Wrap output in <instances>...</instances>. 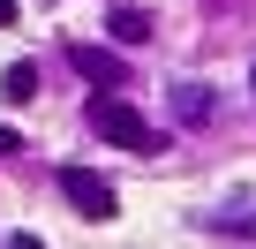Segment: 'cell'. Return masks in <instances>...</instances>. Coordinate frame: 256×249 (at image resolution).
Returning <instances> with one entry per match:
<instances>
[{
    "instance_id": "5b68a950",
    "label": "cell",
    "mask_w": 256,
    "mask_h": 249,
    "mask_svg": "<svg viewBox=\"0 0 256 249\" xmlns=\"http://www.w3.org/2000/svg\"><path fill=\"white\" fill-rule=\"evenodd\" d=\"M113 38H120V46H144V38H151V16H144V8H113Z\"/></svg>"
},
{
    "instance_id": "8992f818",
    "label": "cell",
    "mask_w": 256,
    "mask_h": 249,
    "mask_svg": "<svg viewBox=\"0 0 256 249\" xmlns=\"http://www.w3.org/2000/svg\"><path fill=\"white\" fill-rule=\"evenodd\" d=\"M8 23H16V0H0V31H8Z\"/></svg>"
},
{
    "instance_id": "6da1fadb",
    "label": "cell",
    "mask_w": 256,
    "mask_h": 249,
    "mask_svg": "<svg viewBox=\"0 0 256 249\" xmlns=\"http://www.w3.org/2000/svg\"><path fill=\"white\" fill-rule=\"evenodd\" d=\"M83 121H90L106 144H120V151H158V129H151L128 98H113V91H98V98L83 106Z\"/></svg>"
},
{
    "instance_id": "3957f363",
    "label": "cell",
    "mask_w": 256,
    "mask_h": 249,
    "mask_svg": "<svg viewBox=\"0 0 256 249\" xmlns=\"http://www.w3.org/2000/svg\"><path fill=\"white\" fill-rule=\"evenodd\" d=\"M68 61H76V76H90V83H106V91L128 76V68H120V53H106V46H83V38L68 46Z\"/></svg>"
},
{
    "instance_id": "7a4b0ae2",
    "label": "cell",
    "mask_w": 256,
    "mask_h": 249,
    "mask_svg": "<svg viewBox=\"0 0 256 249\" xmlns=\"http://www.w3.org/2000/svg\"><path fill=\"white\" fill-rule=\"evenodd\" d=\"M60 196H68L83 219H113V211H120V189H113L106 174H90V166H60Z\"/></svg>"
},
{
    "instance_id": "277c9868",
    "label": "cell",
    "mask_w": 256,
    "mask_h": 249,
    "mask_svg": "<svg viewBox=\"0 0 256 249\" xmlns=\"http://www.w3.org/2000/svg\"><path fill=\"white\" fill-rule=\"evenodd\" d=\"M0 98H8V106H30V98H38V68H30V61H8V76H0Z\"/></svg>"
}]
</instances>
